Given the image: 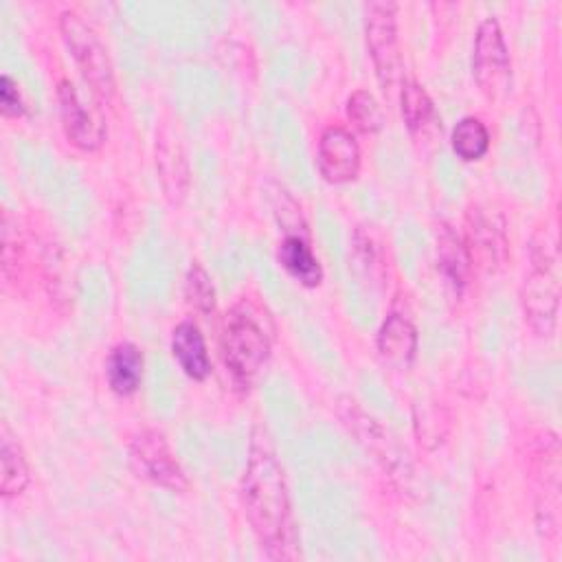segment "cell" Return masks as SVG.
<instances>
[{
	"label": "cell",
	"instance_id": "d6986e66",
	"mask_svg": "<svg viewBox=\"0 0 562 562\" xmlns=\"http://www.w3.org/2000/svg\"><path fill=\"white\" fill-rule=\"evenodd\" d=\"M452 149L461 160H479L487 154L490 149V132L485 123L476 116H463L454 127H452Z\"/></svg>",
	"mask_w": 562,
	"mask_h": 562
},
{
	"label": "cell",
	"instance_id": "44dd1931",
	"mask_svg": "<svg viewBox=\"0 0 562 562\" xmlns=\"http://www.w3.org/2000/svg\"><path fill=\"white\" fill-rule=\"evenodd\" d=\"M184 299L189 307H193L200 314H211L215 307V288L211 283L209 272L193 261L184 277Z\"/></svg>",
	"mask_w": 562,
	"mask_h": 562
},
{
	"label": "cell",
	"instance_id": "7a4b0ae2",
	"mask_svg": "<svg viewBox=\"0 0 562 562\" xmlns=\"http://www.w3.org/2000/svg\"><path fill=\"white\" fill-rule=\"evenodd\" d=\"M220 353L237 389H248L270 358V334L259 310L246 299L226 314Z\"/></svg>",
	"mask_w": 562,
	"mask_h": 562
},
{
	"label": "cell",
	"instance_id": "8992f818",
	"mask_svg": "<svg viewBox=\"0 0 562 562\" xmlns=\"http://www.w3.org/2000/svg\"><path fill=\"white\" fill-rule=\"evenodd\" d=\"M397 4L389 0L369 2L364 7V35L367 48L378 75L380 86L393 88L402 75V57L397 46Z\"/></svg>",
	"mask_w": 562,
	"mask_h": 562
},
{
	"label": "cell",
	"instance_id": "ffe728a7",
	"mask_svg": "<svg viewBox=\"0 0 562 562\" xmlns=\"http://www.w3.org/2000/svg\"><path fill=\"white\" fill-rule=\"evenodd\" d=\"M402 119L411 132H424L435 119V108L428 92L415 79H404L400 90Z\"/></svg>",
	"mask_w": 562,
	"mask_h": 562
},
{
	"label": "cell",
	"instance_id": "9a60e30c",
	"mask_svg": "<svg viewBox=\"0 0 562 562\" xmlns=\"http://www.w3.org/2000/svg\"><path fill=\"white\" fill-rule=\"evenodd\" d=\"M105 378L116 395H132L143 382V353L132 342L116 345L105 360Z\"/></svg>",
	"mask_w": 562,
	"mask_h": 562
},
{
	"label": "cell",
	"instance_id": "5bb4252c",
	"mask_svg": "<svg viewBox=\"0 0 562 562\" xmlns=\"http://www.w3.org/2000/svg\"><path fill=\"white\" fill-rule=\"evenodd\" d=\"M156 165H158V176H160L165 195L171 202H180L189 189V167L178 138L165 136V134L158 136Z\"/></svg>",
	"mask_w": 562,
	"mask_h": 562
},
{
	"label": "cell",
	"instance_id": "7402d4cb",
	"mask_svg": "<svg viewBox=\"0 0 562 562\" xmlns=\"http://www.w3.org/2000/svg\"><path fill=\"white\" fill-rule=\"evenodd\" d=\"M347 116L356 125V130L364 134H373L382 127L384 114L375 97L367 90H356L347 101Z\"/></svg>",
	"mask_w": 562,
	"mask_h": 562
},
{
	"label": "cell",
	"instance_id": "8fae6325",
	"mask_svg": "<svg viewBox=\"0 0 562 562\" xmlns=\"http://www.w3.org/2000/svg\"><path fill=\"white\" fill-rule=\"evenodd\" d=\"M417 351V329L400 312H391L378 331V353L393 369H406Z\"/></svg>",
	"mask_w": 562,
	"mask_h": 562
},
{
	"label": "cell",
	"instance_id": "52a82bcc",
	"mask_svg": "<svg viewBox=\"0 0 562 562\" xmlns=\"http://www.w3.org/2000/svg\"><path fill=\"white\" fill-rule=\"evenodd\" d=\"M130 461L138 476L160 487L171 492H184L189 487V479L160 430H140L130 443Z\"/></svg>",
	"mask_w": 562,
	"mask_h": 562
},
{
	"label": "cell",
	"instance_id": "7c38bea8",
	"mask_svg": "<svg viewBox=\"0 0 562 562\" xmlns=\"http://www.w3.org/2000/svg\"><path fill=\"white\" fill-rule=\"evenodd\" d=\"M277 259L288 270V274H292L305 288H316L323 281V268L303 228H285V237L281 239L277 250Z\"/></svg>",
	"mask_w": 562,
	"mask_h": 562
},
{
	"label": "cell",
	"instance_id": "603a6c76",
	"mask_svg": "<svg viewBox=\"0 0 562 562\" xmlns=\"http://www.w3.org/2000/svg\"><path fill=\"white\" fill-rule=\"evenodd\" d=\"M0 108L4 116H22L26 110L22 94L18 90V83L7 72L0 79Z\"/></svg>",
	"mask_w": 562,
	"mask_h": 562
},
{
	"label": "cell",
	"instance_id": "6da1fadb",
	"mask_svg": "<svg viewBox=\"0 0 562 562\" xmlns=\"http://www.w3.org/2000/svg\"><path fill=\"white\" fill-rule=\"evenodd\" d=\"M239 496L244 514L266 558H299V536L294 529L283 468L263 426H255L252 430Z\"/></svg>",
	"mask_w": 562,
	"mask_h": 562
},
{
	"label": "cell",
	"instance_id": "ba28073f",
	"mask_svg": "<svg viewBox=\"0 0 562 562\" xmlns=\"http://www.w3.org/2000/svg\"><path fill=\"white\" fill-rule=\"evenodd\" d=\"M338 415L342 424L358 437V441L371 452L382 468L397 479H404L408 472V461L406 454L395 446V441L386 435V430L371 417L367 415L353 400H342L338 406Z\"/></svg>",
	"mask_w": 562,
	"mask_h": 562
},
{
	"label": "cell",
	"instance_id": "5b68a950",
	"mask_svg": "<svg viewBox=\"0 0 562 562\" xmlns=\"http://www.w3.org/2000/svg\"><path fill=\"white\" fill-rule=\"evenodd\" d=\"M472 72L476 86L490 101H501L507 97L512 86V61L496 18H485L476 29Z\"/></svg>",
	"mask_w": 562,
	"mask_h": 562
},
{
	"label": "cell",
	"instance_id": "277c9868",
	"mask_svg": "<svg viewBox=\"0 0 562 562\" xmlns=\"http://www.w3.org/2000/svg\"><path fill=\"white\" fill-rule=\"evenodd\" d=\"M59 31L92 92L103 101H110L114 97L116 83L108 48L103 46L97 31L77 11H64L59 15Z\"/></svg>",
	"mask_w": 562,
	"mask_h": 562
},
{
	"label": "cell",
	"instance_id": "30bf717a",
	"mask_svg": "<svg viewBox=\"0 0 562 562\" xmlns=\"http://www.w3.org/2000/svg\"><path fill=\"white\" fill-rule=\"evenodd\" d=\"M57 99H59V112H61V125H64L66 138L83 151L99 149L101 143L105 140L103 119L99 114L90 112L81 103L77 90L72 88V83L68 79L59 81Z\"/></svg>",
	"mask_w": 562,
	"mask_h": 562
},
{
	"label": "cell",
	"instance_id": "3957f363",
	"mask_svg": "<svg viewBox=\"0 0 562 562\" xmlns=\"http://www.w3.org/2000/svg\"><path fill=\"white\" fill-rule=\"evenodd\" d=\"M555 241L547 231H538L529 246V272L522 283V310L538 336H551L555 329L560 281H558Z\"/></svg>",
	"mask_w": 562,
	"mask_h": 562
},
{
	"label": "cell",
	"instance_id": "ac0fdd59",
	"mask_svg": "<svg viewBox=\"0 0 562 562\" xmlns=\"http://www.w3.org/2000/svg\"><path fill=\"white\" fill-rule=\"evenodd\" d=\"M0 465H2V476H0V490L2 496H18L26 490L31 474H29V465L24 459L22 448L4 432L2 441H0Z\"/></svg>",
	"mask_w": 562,
	"mask_h": 562
},
{
	"label": "cell",
	"instance_id": "4fadbf2b",
	"mask_svg": "<svg viewBox=\"0 0 562 562\" xmlns=\"http://www.w3.org/2000/svg\"><path fill=\"white\" fill-rule=\"evenodd\" d=\"M171 353L189 378L204 380L211 373V360L206 353L204 336L195 323L182 321L180 325H176L171 334Z\"/></svg>",
	"mask_w": 562,
	"mask_h": 562
},
{
	"label": "cell",
	"instance_id": "e0dca14e",
	"mask_svg": "<svg viewBox=\"0 0 562 562\" xmlns=\"http://www.w3.org/2000/svg\"><path fill=\"white\" fill-rule=\"evenodd\" d=\"M470 241L465 246L470 263L474 257L481 259V266L492 268L494 263L503 261V252H505V239L501 235V228H494L490 224L487 217H483L481 213H476L470 220Z\"/></svg>",
	"mask_w": 562,
	"mask_h": 562
},
{
	"label": "cell",
	"instance_id": "9c48e42d",
	"mask_svg": "<svg viewBox=\"0 0 562 562\" xmlns=\"http://www.w3.org/2000/svg\"><path fill=\"white\" fill-rule=\"evenodd\" d=\"M316 165L327 182H351L360 171V147L356 136L340 125L323 130L316 149Z\"/></svg>",
	"mask_w": 562,
	"mask_h": 562
},
{
	"label": "cell",
	"instance_id": "2e32d148",
	"mask_svg": "<svg viewBox=\"0 0 562 562\" xmlns=\"http://www.w3.org/2000/svg\"><path fill=\"white\" fill-rule=\"evenodd\" d=\"M437 261L439 270L446 279V283L459 294L465 283H468V272H470V257L465 250V241L450 228L441 226L437 235Z\"/></svg>",
	"mask_w": 562,
	"mask_h": 562
}]
</instances>
